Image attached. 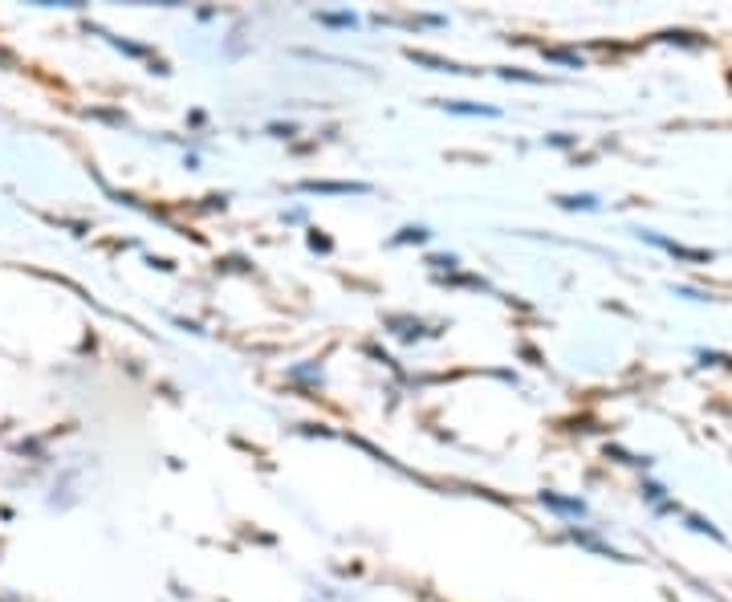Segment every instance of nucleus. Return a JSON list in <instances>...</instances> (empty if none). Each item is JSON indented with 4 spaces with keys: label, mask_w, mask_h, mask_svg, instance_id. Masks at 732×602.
I'll return each mask as SVG.
<instances>
[{
    "label": "nucleus",
    "mask_w": 732,
    "mask_h": 602,
    "mask_svg": "<svg viewBox=\"0 0 732 602\" xmlns=\"http://www.w3.org/2000/svg\"><path fill=\"white\" fill-rule=\"evenodd\" d=\"M305 192H371L366 184H301Z\"/></svg>",
    "instance_id": "obj_1"
}]
</instances>
